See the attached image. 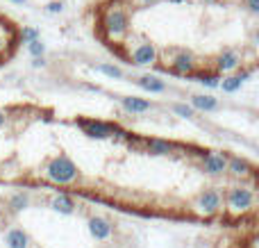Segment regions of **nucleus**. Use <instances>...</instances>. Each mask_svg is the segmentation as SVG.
I'll return each instance as SVG.
<instances>
[{"label":"nucleus","mask_w":259,"mask_h":248,"mask_svg":"<svg viewBox=\"0 0 259 248\" xmlns=\"http://www.w3.org/2000/svg\"><path fill=\"white\" fill-rule=\"evenodd\" d=\"M241 66V53L234 48H228L216 57V73H232Z\"/></svg>","instance_id":"obj_8"},{"label":"nucleus","mask_w":259,"mask_h":248,"mask_svg":"<svg viewBox=\"0 0 259 248\" xmlns=\"http://www.w3.org/2000/svg\"><path fill=\"white\" fill-rule=\"evenodd\" d=\"M196 80L200 82V85L209 87V89H216V87H219V82H221V73H207V71H202V73H198V75H196Z\"/></svg>","instance_id":"obj_19"},{"label":"nucleus","mask_w":259,"mask_h":248,"mask_svg":"<svg viewBox=\"0 0 259 248\" xmlns=\"http://www.w3.org/2000/svg\"><path fill=\"white\" fill-rule=\"evenodd\" d=\"M98 73H103V75L112 77V80H121L123 77V71L118 66H114V64H98V66H94Z\"/></svg>","instance_id":"obj_20"},{"label":"nucleus","mask_w":259,"mask_h":248,"mask_svg":"<svg viewBox=\"0 0 259 248\" xmlns=\"http://www.w3.org/2000/svg\"><path fill=\"white\" fill-rule=\"evenodd\" d=\"M146 148H148V153L150 155H168L175 146L170 144V141H164V139H148Z\"/></svg>","instance_id":"obj_18"},{"label":"nucleus","mask_w":259,"mask_h":248,"mask_svg":"<svg viewBox=\"0 0 259 248\" xmlns=\"http://www.w3.org/2000/svg\"><path fill=\"white\" fill-rule=\"evenodd\" d=\"M198 3H205V5H211V3H219V0H198Z\"/></svg>","instance_id":"obj_31"},{"label":"nucleus","mask_w":259,"mask_h":248,"mask_svg":"<svg viewBox=\"0 0 259 248\" xmlns=\"http://www.w3.org/2000/svg\"><path fill=\"white\" fill-rule=\"evenodd\" d=\"M255 203V194L246 187H234L228 194V210L232 214H246Z\"/></svg>","instance_id":"obj_5"},{"label":"nucleus","mask_w":259,"mask_h":248,"mask_svg":"<svg viewBox=\"0 0 259 248\" xmlns=\"http://www.w3.org/2000/svg\"><path fill=\"white\" fill-rule=\"evenodd\" d=\"M202 169H205V173H209V176H223L225 169H228V157L221 153H209L202 159Z\"/></svg>","instance_id":"obj_10"},{"label":"nucleus","mask_w":259,"mask_h":248,"mask_svg":"<svg viewBox=\"0 0 259 248\" xmlns=\"http://www.w3.org/2000/svg\"><path fill=\"white\" fill-rule=\"evenodd\" d=\"M112 230H114V226L107 221V219H103V217H91L89 219V232L96 241L109 239V237H112Z\"/></svg>","instance_id":"obj_9"},{"label":"nucleus","mask_w":259,"mask_h":248,"mask_svg":"<svg viewBox=\"0 0 259 248\" xmlns=\"http://www.w3.org/2000/svg\"><path fill=\"white\" fill-rule=\"evenodd\" d=\"M173 112L178 114V116H182V118H193L196 116V109H193L191 105H182V103L173 105Z\"/></svg>","instance_id":"obj_23"},{"label":"nucleus","mask_w":259,"mask_h":248,"mask_svg":"<svg viewBox=\"0 0 259 248\" xmlns=\"http://www.w3.org/2000/svg\"><path fill=\"white\" fill-rule=\"evenodd\" d=\"M46 12L48 14H62L64 12V3L62 0H53V3L46 5Z\"/></svg>","instance_id":"obj_25"},{"label":"nucleus","mask_w":259,"mask_h":248,"mask_svg":"<svg viewBox=\"0 0 259 248\" xmlns=\"http://www.w3.org/2000/svg\"><path fill=\"white\" fill-rule=\"evenodd\" d=\"M27 203H30V198H27L25 194H14L12 200H9V208H12L14 212H21V210L27 208Z\"/></svg>","instance_id":"obj_22"},{"label":"nucleus","mask_w":259,"mask_h":248,"mask_svg":"<svg viewBox=\"0 0 259 248\" xmlns=\"http://www.w3.org/2000/svg\"><path fill=\"white\" fill-rule=\"evenodd\" d=\"M5 244H7V248H30V237L23 228H12L5 235Z\"/></svg>","instance_id":"obj_13"},{"label":"nucleus","mask_w":259,"mask_h":248,"mask_svg":"<svg viewBox=\"0 0 259 248\" xmlns=\"http://www.w3.org/2000/svg\"><path fill=\"white\" fill-rule=\"evenodd\" d=\"M196 57H193V53H189V50H182V48H173L170 50V59H168V68L173 73H178V75H193L196 73Z\"/></svg>","instance_id":"obj_4"},{"label":"nucleus","mask_w":259,"mask_h":248,"mask_svg":"<svg viewBox=\"0 0 259 248\" xmlns=\"http://www.w3.org/2000/svg\"><path fill=\"white\" fill-rule=\"evenodd\" d=\"M137 85L141 87V89L150 91V94H164L166 91V82L159 80V77H155V75H141L137 80Z\"/></svg>","instance_id":"obj_15"},{"label":"nucleus","mask_w":259,"mask_h":248,"mask_svg":"<svg viewBox=\"0 0 259 248\" xmlns=\"http://www.w3.org/2000/svg\"><path fill=\"white\" fill-rule=\"evenodd\" d=\"M5 121H7V116H5V112H3V109H0V128L5 126Z\"/></svg>","instance_id":"obj_30"},{"label":"nucleus","mask_w":259,"mask_h":248,"mask_svg":"<svg viewBox=\"0 0 259 248\" xmlns=\"http://www.w3.org/2000/svg\"><path fill=\"white\" fill-rule=\"evenodd\" d=\"M32 66H34V68H44L46 66L44 57H32Z\"/></svg>","instance_id":"obj_29"},{"label":"nucleus","mask_w":259,"mask_h":248,"mask_svg":"<svg viewBox=\"0 0 259 248\" xmlns=\"http://www.w3.org/2000/svg\"><path fill=\"white\" fill-rule=\"evenodd\" d=\"M130 46V64H134V66H152V64L157 62V57H159V50H157V46L152 44L150 39H143V36H137V41H134V46L125 41Z\"/></svg>","instance_id":"obj_3"},{"label":"nucleus","mask_w":259,"mask_h":248,"mask_svg":"<svg viewBox=\"0 0 259 248\" xmlns=\"http://www.w3.org/2000/svg\"><path fill=\"white\" fill-rule=\"evenodd\" d=\"M191 107L193 109H200V112H216L219 109V100L214 96H207V94H198L191 98Z\"/></svg>","instance_id":"obj_14"},{"label":"nucleus","mask_w":259,"mask_h":248,"mask_svg":"<svg viewBox=\"0 0 259 248\" xmlns=\"http://www.w3.org/2000/svg\"><path fill=\"white\" fill-rule=\"evenodd\" d=\"M159 0H130V5H132L134 9H143V7H150V5H157Z\"/></svg>","instance_id":"obj_26"},{"label":"nucleus","mask_w":259,"mask_h":248,"mask_svg":"<svg viewBox=\"0 0 259 248\" xmlns=\"http://www.w3.org/2000/svg\"><path fill=\"white\" fill-rule=\"evenodd\" d=\"M121 105H123V109L130 112V114H146V112H150L152 109V105L148 103V100L137 98V96H123Z\"/></svg>","instance_id":"obj_12"},{"label":"nucleus","mask_w":259,"mask_h":248,"mask_svg":"<svg viewBox=\"0 0 259 248\" xmlns=\"http://www.w3.org/2000/svg\"><path fill=\"white\" fill-rule=\"evenodd\" d=\"M77 126L84 130L87 137L91 139H107L109 135H114V128L116 126H109V123H103V121H94V118H82L77 121Z\"/></svg>","instance_id":"obj_7"},{"label":"nucleus","mask_w":259,"mask_h":248,"mask_svg":"<svg viewBox=\"0 0 259 248\" xmlns=\"http://www.w3.org/2000/svg\"><path fill=\"white\" fill-rule=\"evenodd\" d=\"M243 7H248V12L259 14V0H241Z\"/></svg>","instance_id":"obj_27"},{"label":"nucleus","mask_w":259,"mask_h":248,"mask_svg":"<svg viewBox=\"0 0 259 248\" xmlns=\"http://www.w3.org/2000/svg\"><path fill=\"white\" fill-rule=\"evenodd\" d=\"M196 210L202 217H214L221 210V194L216 189H205L196 198Z\"/></svg>","instance_id":"obj_6"},{"label":"nucleus","mask_w":259,"mask_h":248,"mask_svg":"<svg viewBox=\"0 0 259 248\" xmlns=\"http://www.w3.org/2000/svg\"><path fill=\"white\" fill-rule=\"evenodd\" d=\"M252 75V71H243V73H234V75H228L219 82V87L225 91V94H237L239 89L243 87V82Z\"/></svg>","instance_id":"obj_11"},{"label":"nucleus","mask_w":259,"mask_h":248,"mask_svg":"<svg viewBox=\"0 0 259 248\" xmlns=\"http://www.w3.org/2000/svg\"><path fill=\"white\" fill-rule=\"evenodd\" d=\"M7 46H9V39H7V36H5V32L0 30V55H3L5 50H7Z\"/></svg>","instance_id":"obj_28"},{"label":"nucleus","mask_w":259,"mask_h":248,"mask_svg":"<svg viewBox=\"0 0 259 248\" xmlns=\"http://www.w3.org/2000/svg\"><path fill=\"white\" fill-rule=\"evenodd\" d=\"M50 205H53V210L55 212H59V214H73L75 212V200H73L71 196H66V194L55 196Z\"/></svg>","instance_id":"obj_16"},{"label":"nucleus","mask_w":259,"mask_h":248,"mask_svg":"<svg viewBox=\"0 0 259 248\" xmlns=\"http://www.w3.org/2000/svg\"><path fill=\"white\" fill-rule=\"evenodd\" d=\"M12 3H14V5H25L27 0H12Z\"/></svg>","instance_id":"obj_32"},{"label":"nucleus","mask_w":259,"mask_h":248,"mask_svg":"<svg viewBox=\"0 0 259 248\" xmlns=\"http://www.w3.org/2000/svg\"><path fill=\"white\" fill-rule=\"evenodd\" d=\"M39 36H41V32L36 30V27H23V30H21L23 44H27V41H32V39H39Z\"/></svg>","instance_id":"obj_24"},{"label":"nucleus","mask_w":259,"mask_h":248,"mask_svg":"<svg viewBox=\"0 0 259 248\" xmlns=\"http://www.w3.org/2000/svg\"><path fill=\"white\" fill-rule=\"evenodd\" d=\"M100 30L105 32L109 41L114 44H123L130 32V14L127 9H123L121 5H112L103 12V18H100Z\"/></svg>","instance_id":"obj_1"},{"label":"nucleus","mask_w":259,"mask_h":248,"mask_svg":"<svg viewBox=\"0 0 259 248\" xmlns=\"http://www.w3.org/2000/svg\"><path fill=\"white\" fill-rule=\"evenodd\" d=\"M225 171H230L232 176L243 178V176H248V173L252 171V167L246 162V159H241V157H232V159H228V169H225Z\"/></svg>","instance_id":"obj_17"},{"label":"nucleus","mask_w":259,"mask_h":248,"mask_svg":"<svg viewBox=\"0 0 259 248\" xmlns=\"http://www.w3.org/2000/svg\"><path fill=\"white\" fill-rule=\"evenodd\" d=\"M27 53H30L32 57H44V55H46V44L41 41V36H39V39L27 41Z\"/></svg>","instance_id":"obj_21"},{"label":"nucleus","mask_w":259,"mask_h":248,"mask_svg":"<svg viewBox=\"0 0 259 248\" xmlns=\"http://www.w3.org/2000/svg\"><path fill=\"white\" fill-rule=\"evenodd\" d=\"M219 3H234V0H219Z\"/></svg>","instance_id":"obj_33"},{"label":"nucleus","mask_w":259,"mask_h":248,"mask_svg":"<svg viewBox=\"0 0 259 248\" xmlns=\"http://www.w3.org/2000/svg\"><path fill=\"white\" fill-rule=\"evenodd\" d=\"M44 176L55 185H71V182H75L80 178V171H77L73 159H68L66 155H57V157H53L46 164Z\"/></svg>","instance_id":"obj_2"}]
</instances>
